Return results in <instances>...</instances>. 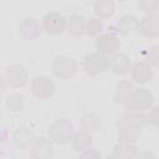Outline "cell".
Returning a JSON list of instances; mask_svg holds the SVG:
<instances>
[{
    "mask_svg": "<svg viewBox=\"0 0 159 159\" xmlns=\"http://www.w3.org/2000/svg\"><path fill=\"white\" fill-rule=\"evenodd\" d=\"M75 125L71 119L66 117H61L55 119L48 127V138L52 143L58 145H65L70 143L75 135Z\"/></svg>",
    "mask_w": 159,
    "mask_h": 159,
    "instance_id": "1",
    "label": "cell"
},
{
    "mask_svg": "<svg viewBox=\"0 0 159 159\" xmlns=\"http://www.w3.org/2000/svg\"><path fill=\"white\" fill-rule=\"evenodd\" d=\"M153 103H154L153 93L145 87H139L133 91L130 98L124 104V108L127 109V112L144 113L145 111L153 107Z\"/></svg>",
    "mask_w": 159,
    "mask_h": 159,
    "instance_id": "2",
    "label": "cell"
},
{
    "mask_svg": "<svg viewBox=\"0 0 159 159\" xmlns=\"http://www.w3.org/2000/svg\"><path fill=\"white\" fill-rule=\"evenodd\" d=\"M111 66L109 57L99 53V52H92L87 53L83 58V68L89 76H97L103 72H106Z\"/></svg>",
    "mask_w": 159,
    "mask_h": 159,
    "instance_id": "3",
    "label": "cell"
},
{
    "mask_svg": "<svg viewBox=\"0 0 159 159\" xmlns=\"http://www.w3.org/2000/svg\"><path fill=\"white\" fill-rule=\"evenodd\" d=\"M42 29L48 35H61L67 27V19L58 11H48L42 17Z\"/></svg>",
    "mask_w": 159,
    "mask_h": 159,
    "instance_id": "4",
    "label": "cell"
},
{
    "mask_svg": "<svg viewBox=\"0 0 159 159\" xmlns=\"http://www.w3.org/2000/svg\"><path fill=\"white\" fill-rule=\"evenodd\" d=\"M52 72L57 78L66 80L76 75L77 72V62L75 58L65 55H60L55 57L52 62Z\"/></svg>",
    "mask_w": 159,
    "mask_h": 159,
    "instance_id": "5",
    "label": "cell"
},
{
    "mask_svg": "<svg viewBox=\"0 0 159 159\" xmlns=\"http://www.w3.org/2000/svg\"><path fill=\"white\" fill-rule=\"evenodd\" d=\"M96 50L104 56H113L120 48V40L112 32H103L96 37Z\"/></svg>",
    "mask_w": 159,
    "mask_h": 159,
    "instance_id": "6",
    "label": "cell"
},
{
    "mask_svg": "<svg viewBox=\"0 0 159 159\" xmlns=\"http://www.w3.org/2000/svg\"><path fill=\"white\" fill-rule=\"evenodd\" d=\"M31 93L39 99L50 98L55 93V83L47 76H36L31 81Z\"/></svg>",
    "mask_w": 159,
    "mask_h": 159,
    "instance_id": "7",
    "label": "cell"
},
{
    "mask_svg": "<svg viewBox=\"0 0 159 159\" xmlns=\"http://www.w3.org/2000/svg\"><path fill=\"white\" fill-rule=\"evenodd\" d=\"M4 77L7 82V84L12 86L15 88L24 87L29 81V73H27L26 68L19 63H14V65L7 66Z\"/></svg>",
    "mask_w": 159,
    "mask_h": 159,
    "instance_id": "8",
    "label": "cell"
},
{
    "mask_svg": "<svg viewBox=\"0 0 159 159\" xmlns=\"http://www.w3.org/2000/svg\"><path fill=\"white\" fill-rule=\"evenodd\" d=\"M53 154V145L50 138L40 137L35 139L34 144L30 148L31 159H51Z\"/></svg>",
    "mask_w": 159,
    "mask_h": 159,
    "instance_id": "9",
    "label": "cell"
},
{
    "mask_svg": "<svg viewBox=\"0 0 159 159\" xmlns=\"http://www.w3.org/2000/svg\"><path fill=\"white\" fill-rule=\"evenodd\" d=\"M43 31L42 25L36 17H25L19 25V32L25 40H36Z\"/></svg>",
    "mask_w": 159,
    "mask_h": 159,
    "instance_id": "10",
    "label": "cell"
},
{
    "mask_svg": "<svg viewBox=\"0 0 159 159\" xmlns=\"http://www.w3.org/2000/svg\"><path fill=\"white\" fill-rule=\"evenodd\" d=\"M143 36L148 39H155L159 37V15L158 14H150L145 15L139 21V27Z\"/></svg>",
    "mask_w": 159,
    "mask_h": 159,
    "instance_id": "11",
    "label": "cell"
},
{
    "mask_svg": "<svg viewBox=\"0 0 159 159\" xmlns=\"http://www.w3.org/2000/svg\"><path fill=\"white\" fill-rule=\"evenodd\" d=\"M12 142L16 148L19 149H27L31 148V145L35 142L34 132L25 125H20L14 130L12 134Z\"/></svg>",
    "mask_w": 159,
    "mask_h": 159,
    "instance_id": "12",
    "label": "cell"
},
{
    "mask_svg": "<svg viewBox=\"0 0 159 159\" xmlns=\"http://www.w3.org/2000/svg\"><path fill=\"white\" fill-rule=\"evenodd\" d=\"M130 75H132V80L135 83L144 84L152 80L154 73H153V67L149 63H147L145 61H139L132 66Z\"/></svg>",
    "mask_w": 159,
    "mask_h": 159,
    "instance_id": "13",
    "label": "cell"
},
{
    "mask_svg": "<svg viewBox=\"0 0 159 159\" xmlns=\"http://www.w3.org/2000/svg\"><path fill=\"white\" fill-rule=\"evenodd\" d=\"M132 66L133 65H132L129 56L123 53V52H117L111 58V66L109 67L116 75H119V76L127 75L132 70Z\"/></svg>",
    "mask_w": 159,
    "mask_h": 159,
    "instance_id": "14",
    "label": "cell"
},
{
    "mask_svg": "<svg viewBox=\"0 0 159 159\" xmlns=\"http://www.w3.org/2000/svg\"><path fill=\"white\" fill-rule=\"evenodd\" d=\"M134 86L130 81L128 80H122L117 83L116 86V89H114V93H113V99L116 103L118 104H125L128 102V99L130 98L133 91H134Z\"/></svg>",
    "mask_w": 159,
    "mask_h": 159,
    "instance_id": "15",
    "label": "cell"
},
{
    "mask_svg": "<svg viewBox=\"0 0 159 159\" xmlns=\"http://www.w3.org/2000/svg\"><path fill=\"white\" fill-rule=\"evenodd\" d=\"M140 132H142V129L117 123V138H118L119 143L135 144V142L139 139Z\"/></svg>",
    "mask_w": 159,
    "mask_h": 159,
    "instance_id": "16",
    "label": "cell"
},
{
    "mask_svg": "<svg viewBox=\"0 0 159 159\" xmlns=\"http://www.w3.org/2000/svg\"><path fill=\"white\" fill-rule=\"evenodd\" d=\"M86 22L87 20L80 14H72L67 19V32L75 37H80L86 34Z\"/></svg>",
    "mask_w": 159,
    "mask_h": 159,
    "instance_id": "17",
    "label": "cell"
},
{
    "mask_svg": "<svg viewBox=\"0 0 159 159\" xmlns=\"http://www.w3.org/2000/svg\"><path fill=\"white\" fill-rule=\"evenodd\" d=\"M80 125H81L82 130H86V132L93 134V133H96V132H98L101 129L102 119L97 113L88 112V113H84V114L81 116Z\"/></svg>",
    "mask_w": 159,
    "mask_h": 159,
    "instance_id": "18",
    "label": "cell"
},
{
    "mask_svg": "<svg viewBox=\"0 0 159 159\" xmlns=\"http://www.w3.org/2000/svg\"><path fill=\"white\" fill-rule=\"evenodd\" d=\"M92 142H93L92 134L81 129V130L75 133V135L71 140V144H72V148L75 152L82 153V152H84L92 147Z\"/></svg>",
    "mask_w": 159,
    "mask_h": 159,
    "instance_id": "19",
    "label": "cell"
},
{
    "mask_svg": "<svg viewBox=\"0 0 159 159\" xmlns=\"http://www.w3.org/2000/svg\"><path fill=\"white\" fill-rule=\"evenodd\" d=\"M139 27V20L134 15H123L117 21V32L122 36H127Z\"/></svg>",
    "mask_w": 159,
    "mask_h": 159,
    "instance_id": "20",
    "label": "cell"
},
{
    "mask_svg": "<svg viewBox=\"0 0 159 159\" xmlns=\"http://www.w3.org/2000/svg\"><path fill=\"white\" fill-rule=\"evenodd\" d=\"M117 123L120 124H125V125H130L138 129H143L149 122H148V114L144 113H133V112H128L127 114L122 116Z\"/></svg>",
    "mask_w": 159,
    "mask_h": 159,
    "instance_id": "21",
    "label": "cell"
},
{
    "mask_svg": "<svg viewBox=\"0 0 159 159\" xmlns=\"http://www.w3.org/2000/svg\"><path fill=\"white\" fill-rule=\"evenodd\" d=\"M138 153V148L135 144L129 143H117L113 147V155L117 159H134Z\"/></svg>",
    "mask_w": 159,
    "mask_h": 159,
    "instance_id": "22",
    "label": "cell"
},
{
    "mask_svg": "<svg viewBox=\"0 0 159 159\" xmlns=\"http://www.w3.org/2000/svg\"><path fill=\"white\" fill-rule=\"evenodd\" d=\"M93 11L98 19H108L116 11V4L112 0H98L93 5Z\"/></svg>",
    "mask_w": 159,
    "mask_h": 159,
    "instance_id": "23",
    "label": "cell"
},
{
    "mask_svg": "<svg viewBox=\"0 0 159 159\" xmlns=\"http://www.w3.org/2000/svg\"><path fill=\"white\" fill-rule=\"evenodd\" d=\"M5 104H6L7 109H10L11 112H19L20 109H22V107L25 104V97L17 92L10 93L5 99Z\"/></svg>",
    "mask_w": 159,
    "mask_h": 159,
    "instance_id": "24",
    "label": "cell"
},
{
    "mask_svg": "<svg viewBox=\"0 0 159 159\" xmlns=\"http://www.w3.org/2000/svg\"><path fill=\"white\" fill-rule=\"evenodd\" d=\"M103 21L98 17H89L86 22V35L89 37H97L102 34Z\"/></svg>",
    "mask_w": 159,
    "mask_h": 159,
    "instance_id": "25",
    "label": "cell"
},
{
    "mask_svg": "<svg viewBox=\"0 0 159 159\" xmlns=\"http://www.w3.org/2000/svg\"><path fill=\"white\" fill-rule=\"evenodd\" d=\"M145 62L152 67H159V45H152L145 52Z\"/></svg>",
    "mask_w": 159,
    "mask_h": 159,
    "instance_id": "26",
    "label": "cell"
},
{
    "mask_svg": "<svg viewBox=\"0 0 159 159\" xmlns=\"http://www.w3.org/2000/svg\"><path fill=\"white\" fill-rule=\"evenodd\" d=\"M138 6L143 12H145V15L155 14V11L159 9V0H140Z\"/></svg>",
    "mask_w": 159,
    "mask_h": 159,
    "instance_id": "27",
    "label": "cell"
},
{
    "mask_svg": "<svg viewBox=\"0 0 159 159\" xmlns=\"http://www.w3.org/2000/svg\"><path fill=\"white\" fill-rule=\"evenodd\" d=\"M148 122H149L152 125L159 128V104H155V106H153V107L149 109V113H148Z\"/></svg>",
    "mask_w": 159,
    "mask_h": 159,
    "instance_id": "28",
    "label": "cell"
},
{
    "mask_svg": "<svg viewBox=\"0 0 159 159\" xmlns=\"http://www.w3.org/2000/svg\"><path fill=\"white\" fill-rule=\"evenodd\" d=\"M78 159H102V154L99 153V150H97L94 148H89V149L82 152L78 155Z\"/></svg>",
    "mask_w": 159,
    "mask_h": 159,
    "instance_id": "29",
    "label": "cell"
},
{
    "mask_svg": "<svg viewBox=\"0 0 159 159\" xmlns=\"http://www.w3.org/2000/svg\"><path fill=\"white\" fill-rule=\"evenodd\" d=\"M134 159H157V157H155L154 153H152L149 150H142V152L137 153Z\"/></svg>",
    "mask_w": 159,
    "mask_h": 159,
    "instance_id": "30",
    "label": "cell"
},
{
    "mask_svg": "<svg viewBox=\"0 0 159 159\" xmlns=\"http://www.w3.org/2000/svg\"><path fill=\"white\" fill-rule=\"evenodd\" d=\"M104 159H117V158H116L113 154H111V155H106V157H104Z\"/></svg>",
    "mask_w": 159,
    "mask_h": 159,
    "instance_id": "31",
    "label": "cell"
}]
</instances>
